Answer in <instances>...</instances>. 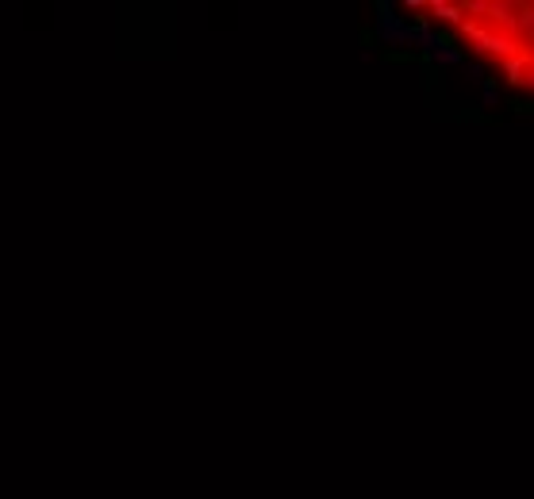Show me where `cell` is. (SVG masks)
I'll use <instances>...</instances> for the list:
<instances>
[{
    "mask_svg": "<svg viewBox=\"0 0 534 499\" xmlns=\"http://www.w3.org/2000/svg\"><path fill=\"white\" fill-rule=\"evenodd\" d=\"M481 100L484 104H500V85L492 77H484V85H481Z\"/></svg>",
    "mask_w": 534,
    "mask_h": 499,
    "instance_id": "obj_1",
    "label": "cell"
},
{
    "mask_svg": "<svg viewBox=\"0 0 534 499\" xmlns=\"http://www.w3.org/2000/svg\"><path fill=\"white\" fill-rule=\"evenodd\" d=\"M511 112H519V116H534V100H515Z\"/></svg>",
    "mask_w": 534,
    "mask_h": 499,
    "instance_id": "obj_2",
    "label": "cell"
},
{
    "mask_svg": "<svg viewBox=\"0 0 534 499\" xmlns=\"http://www.w3.org/2000/svg\"><path fill=\"white\" fill-rule=\"evenodd\" d=\"M523 85H531V89H534V73H531V77H526V81H523Z\"/></svg>",
    "mask_w": 534,
    "mask_h": 499,
    "instance_id": "obj_3",
    "label": "cell"
}]
</instances>
